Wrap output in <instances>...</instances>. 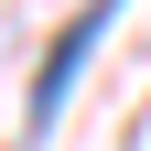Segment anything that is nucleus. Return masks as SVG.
Instances as JSON below:
<instances>
[{
    "label": "nucleus",
    "instance_id": "nucleus-1",
    "mask_svg": "<svg viewBox=\"0 0 151 151\" xmlns=\"http://www.w3.org/2000/svg\"><path fill=\"white\" fill-rule=\"evenodd\" d=\"M97 32H108V11H76V22H65V43L43 54V76H32V108H22V151H32V140L54 129V108H65V86L86 76V54H97Z\"/></svg>",
    "mask_w": 151,
    "mask_h": 151
}]
</instances>
